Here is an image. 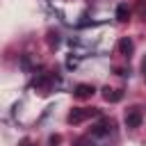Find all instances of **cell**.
Segmentation results:
<instances>
[{
  "label": "cell",
  "instance_id": "6da1fadb",
  "mask_svg": "<svg viewBox=\"0 0 146 146\" xmlns=\"http://www.w3.org/2000/svg\"><path fill=\"white\" fill-rule=\"evenodd\" d=\"M89 116H98V112H96V110L75 107V110L68 114V123H82V121H84V119H89Z\"/></svg>",
  "mask_w": 146,
  "mask_h": 146
},
{
  "label": "cell",
  "instance_id": "7a4b0ae2",
  "mask_svg": "<svg viewBox=\"0 0 146 146\" xmlns=\"http://www.w3.org/2000/svg\"><path fill=\"white\" fill-rule=\"evenodd\" d=\"M139 123H141V112H139L137 107L128 110V112H125V125H128V128H139Z\"/></svg>",
  "mask_w": 146,
  "mask_h": 146
},
{
  "label": "cell",
  "instance_id": "3957f363",
  "mask_svg": "<svg viewBox=\"0 0 146 146\" xmlns=\"http://www.w3.org/2000/svg\"><path fill=\"white\" fill-rule=\"evenodd\" d=\"M132 50H135V43H132V39L123 36V39L119 41V52H121L123 57H130V55H132Z\"/></svg>",
  "mask_w": 146,
  "mask_h": 146
},
{
  "label": "cell",
  "instance_id": "277c9868",
  "mask_svg": "<svg viewBox=\"0 0 146 146\" xmlns=\"http://www.w3.org/2000/svg\"><path fill=\"white\" fill-rule=\"evenodd\" d=\"M103 98L107 100V103H119L121 98H123V91L121 89H103Z\"/></svg>",
  "mask_w": 146,
  "mask_h": 146
},
{
  "label": "cell",
  "instance_id": "5b68a950",
  "mask_svg": "<svg viewBox=\"0 0 146 146\" xmlns=\"http://www.w3.org/2000/svg\"><path fill=\"white\" fill-rule=\"evenodd\" d=\"M73 94H75V98H80V100H84V98H89V96L94 94V87H91V84H78Z\"/></svg>",
  "mask_w": 146,
  "mask_h": 146
},
{
  "label": "cell",
  "instance_id": "8992f818",
  "mask_svg": "<svg viewBox=\"0 0 146 146\" xmlns=\"http://www.w3.org/2000/svg\"><path fill=\"white\" fill-rule=\"evenodd\" d=\"M128 16H130V9H128L125 5H119V7H116V18L123 23V21H128Z\"/></svg>",
  "mask_w": 146,
  "mask_h": 146
},
{
  "label": "cell",
  "instance_id": "52a82bcc",
  "mask_svg": "<svg viewBox=\"0 0 146 146\" xmlns=\"http://www.w3.org/2000/svg\"><path fill=\"white\" fill-rule=\"evenodd\" d=\"M144 18H146V11H144Z\"/></svg>",
  "mask_w": 146,
  "mask_h": 146
}]
</instances>
